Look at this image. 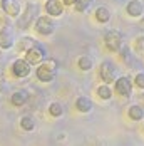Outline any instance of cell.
Instances as JSON below:
<instances>
[{
	"instance_id": "1",
	"label": "cell",
	"mask_w": 144,
	"mask_h": 146,
	"mask_svg": "<svg viewBox=\"0 0 144 146\" xmlns=\"http://www.w3.org/2000/svg\"><path fill=\"white\" fill-rule=\"evenodd\" d=\"M55 71H57V62L54 59H47V60H44L40 66H37L35 76L42 82H50L55 77Z\"/></svg>"
},
{
	"instance_id": "2",
	"label": "cell",
	"mask_w": 144,
	"mask_h": 146,
	"mask_svg": "<svg viewBox=\"0 0 144 146\" xmlns=\"http://www.w3.org/2000/svg\"><path fill=\"white\" fill-rule=\"evenodd\" d=\"M122 42H124V37H122V34L119 30L112 29L109 32H106V35H104V45L111 52H121Z\"/></svg>"
},
{
	"instance_id": "3",
	"label": "cell",
	"mask_w": 144,
	"mask_h": 146,
	"mask_svg": "<svg viewBox=\"0 0 144 146\" xmlns=\"http://www.w3.org/2000/svg\"><path fill=\"white\" fill-rule=\"evenodd\" d=\"M99 76H101L102 82L109 86V84L117 81V69L111 60H104L101 64V67H99Z\"/></svg>"
},
{
	"instance_id": "4",
	"label": "cell",
	"mask_w": 144,
	"mask_h": 146,
	"mask_svg": "<svg viewBox=\"0 0 144 146\" xmlns=\"http://www.w3.org/2000/svg\"><path fill=\"white\" fill-rule=\"evenodd\" d=\"M34 27H35V32L40 34V35H50L54 32V29H55L54 20L49 15H39L35 24H34Z\"/></svg>"
},
{
	"instance_id": "5",
	"label": "cell",
	"mask_w": 144,
	"mask_h": 146,
	"mask_svg": "<svg viewBox=\"0 0 144 146\" xmlns=\"http://www.w3.org/2000/svg\"><path fill=\"white\" fill-rule=\"evenodd\" d=\"M37 17H39V5H35V3H29L27 9H25V14L22 15V19H20L18 24H17L18 29H27L32 20H37Z\"/></svg>"
},
{
	"instance_id": "6",
	"label": "cell",
	"mask_w": 144,
	"mask_h": 146,
	"mask_svg": "<svg viewBox=\"0 0 144 146\" xmlns=\"http://www.w3.org/2000/svg\"><path fill=\"white\" fill-rule=\"evenodd\" d=\"M30 72H32V66H30V62L27 59H17V60H14V64H12V74H14L15 77L24 79Z\"/></svg>"
},
{
	"instance_id": "7",
	"label": "cell",
	"mask_w": 144,
	"mask_h": 146,
	"mask_svg": "<svg viewBox=\"0 0 144 146\" xmlns=\"http://www.w3.org/2000/svg\"><path fill=\"white\" fill-rule=\"evenodd\" d=\"M114 91L119 96H122V98L131 96V92H132V82H131V79L126 77V76L117 77V81L114 82Z\"/></svg>"
},
{
	"instance_id": "8",
	"label": "cell",
	"mask_w": 144,
	"mask_h": 146,
	"mask_svg": "<svg viewBox=\"0 0 144 146\" xmlns=\"http://www.w3.org/2000/svg\"><path fill=\"white\" fill-rule=\"evenodd\" d=\"M25 59L30 62V66H40L45 60V50L40 45H35V47H32L30 50L25 52Z\"/></svg>"
},
{
	"instance_id": "9",
	"label": "cell",
	"mask_w": 144,
	"mask_h": 146,
	"mask_svg": "<svg viewBox=\"0 0 144 146\" xmlns=\"http://www.w3.org/2000/svg\"><path fill=\"white\" fill-rule=\"evenodd\" d=\"M126 14L132 17V19H137L144 14V3L143 0H129L127 5H126Z\"/></svg>"
},
{
	"instance_id": "10",
	"label": "cell",
	"mask_w": 144,
	"mask_h": 146,
	"mask_svg": "<svg viewBox=\"0 0 144 146\" xmlns=\"http://www.w3.org/2000/svg\"><path fill=\"white\" fill-rule=\"evenodd\" d=\"M44 9L49 17H59L64 12V3H62V0H47Z\"/></svg>"
},
{
	"instance_id": "11",
	"label": "cell",
	"mask_w": 144,
	"mask_h": 146,
	"mask_svg": "<svg viewBox=\"0 0 144 146\" xmlns=\"http://www.w3.org/2000/svg\"><path fill=\"white\" fill-rule=\"evenodd\" d=\"M0 7L9 17H17L20 14V3L18 0H2L0 2Z\"/></svg>"
},
{
	"instance_id": "12",
	"label": "cell",
	"mask_w": 144,
	"mask_h": 146,
	"mask_svg": "<svg viewBox=\"0 0 144 146\" xmlns=\"http://www.w3.org/2000/svg\"><path fill=\"white\" fill-rule=\"evenodd\" d=\"M12 47H14V35L10 34L9 29H2L0 30V49L9 50Z\"/></svg>"
},
{
	"instance_id": "13",
	"label": "cell",
	"mask_w": 144,
	"mask_h": 146,
	"mask_svg": "<svg viewBox=\"0 0 144 146\" xmlns=\"http://www.w3.org/2000/svg\"><path fill=\"white\" fill-rule=\"evenodd\" d=\"M75 108H77L79 113H89L92 109V101L87 96H79L75 99Z\"/></svg>"
},
{
	"instance_id": "14",
	"label": "cell",
	"mask_w": 144,
	"mask_h": 146,
	"mask_svg": "<svg viewBox=\"0 0 144 146\" xmlns=\"http://www.w3.org/2000/svg\"><path fill=\"white\" fill-rule=\"evenodd\" d=\"M94 17L97 19L99 24H107V22L111 20V10H109L107 7H97Z\"/></svg>"
},
{
	"instance_id": "15",
	"label": "cell",
	"mask_w": 144,
	"mask_h": 146,
	"mask_svg": "<svg viewBox=\"0 0 144 146\" xmlns=\"http://www.w3.org/2000/svg\"><path fill=\"white\" fill-rule=\"evenodd\" d=\"M27 92L25 91H15L14 94L10 96V102L14 104V106H17V108H20V106H24L25 102H27Z\"/></svg>"
},
{
	"instance_id": "16",
	"label": "cell",
	"mask_w": 144,
	"mask_h": 146,
	"mask_svg": "<svg viewBox=\"0 0 144 146\" xmlns=\"http://www.w3.org/2000/svg\"><path fill=\"white\" fill-rule=\"evenodd\" d=\"M127 116L132 121H141L144 117V109L141 106H137V104H132V106H129V109H127Z\"/></svg>"
},
{
	"instance_id": "17",
	"label": "cell",
	"mask_w": 144,
	"mask_h": 146,
	"mask_svg": "<svg viewBox=\"0 0 144 146\" xmlns=\"http://www.w3.org/2000/svg\"><path fill=\"white\" fill-rule=\"evenodd\" d=\"M77 66L81 71H90L92 66H94V59H90L89 56H81L77 59Z\"/></svg>"
},
{
	"instance_id": "18",
	"label": "cell",
	"mask_w": 144,
	"mask_h": 146,
	"mask_svg": "<svg viewBox=\"0 0 144 146\" xmlns=\"http://www.w3.org/2000/svg\"><path fill=\"white\" fill-rule=\"evenodd\" d=\"M20 128L24 131H34L35 129V119L32 116H24L20 119Z\"/></svg>"
},
{
	"instance_id": "19",
	"label": "cell",
	"mask_w": 144,
	"mask_h": 146,
	"mask_svg": "<svg viewBox=\"0 0 144 146\" xmlns=\"http://www.w3.org/2000/svg\"><path fill=\"white\" fill-rule=\"evenodd\" d=\"M97 96H99L101 99H106V101H107V99L112 98V89L109 88L107 84H102V86L97 88Z\"/></svg>"
},
{
	"instance_id": "20",
	"label": "cell",
	"mask_w": 144,
	"mask_h": 146,
	"mask_svg": "<svg viewBox=\"0 0 144 146\" xmlns=\"http://www.w3.org/2000/svg\"><path fill=\"white\" fill-rule=\"evenodd\" d=\"M62 113H64V108H62L60 102H52V104L49 106V114L52 117H60Z\"/></svg>"
},
{
	"instance_id": "21",
	"label": "cell",
	"mask_w": 144,
	"mask_h": 146,
	"mask_svg": "<svg viewBox=\"0 0 144 146\" xmlns=\"http://www.w3.org/2000/svg\"><path fill=\"white\" fill-rule=\"evenodd\" d=\"M32 47H35V42H34V39H30V37H22L20 39V42H18V49L20 50H30Z\"/></svg>"
},
{
	"instance_id": "22",
	"label": "cell",
	"mask_w": 144,
	"mask_h": 146,
	"mask_svg": "<svg viewBox=\"0 0 144 146\" xmlns=\"http://www.w3.org/2000/svg\"><path fill=\"white\" fill-rule=\"evenodd\" d=\"M90 3H92V0H77L75 5H74V9H75V12H84Z\"/></svg>"
},
{
	"instance_id": "23",
	"label": "cell",
	"mask_w": 144,
	"mask_h": 146,
	"mask_svg": "<svg viewBox=\"0 0 144 146\" xmlns=\"http://www.w3.org/2000/svg\"><path fill=\"white\" fill-rule=\"evenodd\" d=\"M134 86L139 89H144V72H137L134 76Z\"/></svg>"
},
{
	"instance_id": "24",
	"label": "cell",
	"mask_w": 144,
	"mask_h": 146,
	"mask_svg": "<svg viewBox=\"0 0 144 146\" xmlns=\"http://www.w3.org/2000/svg\"><path fill=\"white\" fill-rule=\"evenodd\" d=\"M134 47H136V50L144 52V35H139V37L134 40Z\"/></svg>"
},
{
	"instance_id": "25",
	"label": "cell",
	"mask_w": 144,
	"mask_h": 146,
	"mask_svg": "<svg viewBox=\"0 0 144 146\" xmlns=\"http://www.w3.org/2000/svg\"><path fill=\"white\" fill-rule=\"evenodd\" d=\"M75 2H77V0H62L64 5H75Z\"/></svg>"
},
{
	"instance_id": "26",
	"label": "cell",
	"mask_w": 144,
	"mask_h": 146,
	"mask_svg": "<svg viewBox=\"0 0 144 146\" xmlns=\"http://www.w3.org/2000/svg\"><path fill=\"white\" fill-rule=\"evenodd\" d=\"M0 25H2V29H7V27H3V25H5V20H3L2 15H0Z\"/></svg>"
},
{
	"instance_id": "27",
	"label": "cell",
	"mask_w": 144,
	"mask_h": 146,
	"mask_svg": "<svg viewBox=\"0 0 144 146\" xmlns=\"http://www.w3.org/2000/svg\"><path fill=\"white\" fill-rule=\"evenodd\" d=\"M0 89H2V79H0Z\"/></svg>"
}]
</instances>
